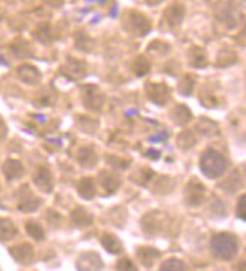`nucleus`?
Masks as SVG:
<instances>
[{
  "label": "nucleus",
  "mask_w": 246,
  "mask_h": 271,
  "mask_svg": "<svg viewBox=\"0 0 246 271\" xmlns=\"http://www.w3.org/2000/svg\"><path fill=\"white\" fill-rule=\"evenodd\" d=\"M239 209H240L239 217L243 220V218H245V197H243V196L240 197V205H239Z\"/></svg>",
  "instance_id": "obj_4"
},
{
  "label": "nucleus",
  "mask_w": 246,
  "mask_h": 271,
  "mask_svg": "<svg viewBox=\"0 0 246 271\" xmlns=\"http://www.w3.org/2000/svg\"><path fill=\"white\" fill-rule=\"evenodd\" d=\"M227 168V161L224 156L215 150H207L201 158V170L209 177H219Z\"/></svg>",
  "instance_id": "obj_2"
},
{
  "label": "nucleus",
  "mask_w": 246,
  "mask_h": 271,
  "mask_svg": "<svg viewBox=\"0 0 246 271\" xmlns=\"http://www.w3.org/2000/svg\"><path fill=\"white\" fill-rule=\"evenodd\" d=\"M163 270H186V265L181 262V261H177V259H169L163 264L162 267Z\"/></svg>",
  "instance_id": "obj_3"
},
{
  "label": "nucleus",
  "mask_w": 246,
  "mask_h": 271,
  "mask_svg": "<svg viewBox=\"0 0 246 271\" xmlns=\"http://www.w3.org/2000/svg\"><path fill=\"white\" fill-rule=\"evenodd\" d=\"M212 250L216 258L230 261L239 252V240L231 234H219L212 240Z\"/></svg>",
  "instance_id": "obj_1"
}]
</instances>
